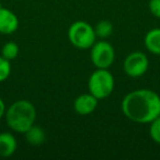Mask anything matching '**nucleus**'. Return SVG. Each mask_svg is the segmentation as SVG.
<instances>
[{
	"instance_id": "f257e3e1",
	"label": "nucleus",
	"mask_w": 160,
	"mask_h": 160,
	"mask_svg": "<svg viewBox=\"0 0 160 160\" xmlns=\"http://www.w3.org/2000/svg\"><path fill=\"white\" fill-rule=\"evenodd\" d=\"M122 112L128 120L147 124L160 115V97L149 89H137L122 100Z\"/></svg>"
},
{
	"instance_id": "f03ea898",
	"label": "nucleus",
	"mask_w": 160,
	"mask_h": 160,
	"mask_svg": "<svg viewBox=\"0 0 160 160\" xmlns=\"http://www.w3.org/2000/svg\"><path fill=\"white\" fill-rule=\"evenodd\" d=\"M7 125L17 133L24 134L36 121V109L28 100H18L6 110Z\"/></svg>"
},
{
	"instance_id": "7ed1b4c3",
	"label": "nucleus",
	"mask_w": 160,
	"mask_h": 160,
	"mask_svg": "<svg viewBox=\"0 0 160 160\" xmlns=\"http://www.w3.org/2000/svg\"><path fill=\"white\" fill-rule=\"evenodd\" d=\"M114 86V77L108 69L97 68V70L91 73L88 81L89 92L98 100L108 98L113 92Z\"/></svg>"
},
{
	"instance_id": "20e7f679",
	"label": "nucleus",
	"mask_w": 160,
	"mask_h": 160,
	"mask_svg": "<svg viewBox=\"0 0 160 160\" xmlns=\"http://www.w3.org/2000/svg\"><path fill=\"white\" fill-rule=\"evenodd\" d=\"M68 40L76 48H91L97 42L94 28L85 21H76L68 29Z\"/></svg>"
},
{
	"instance_id": "39448f33",
	"label": "nucleus",
	"mask_w": 160,
	"mask_h": 160,
	"mask_svg": "<svg viewBox=\"0 0 160 160\" xmlns=\"http://www.w3.org/2000/svg\"><path fill=\"white\" fill-rule=\"evenodd\" d=\"M90 57H91V62L96 66V68L108 69L114 62L115 51L109 42L101 40L92 45Z\"/></svg>"
},
{
	"instance_id": "423d86ee",
	"label": "nucleus",
	"mask_w": 160,
	"mask_h": 160,
	"mask_svg": "<svg viewBox=\"0 0 160 160\" xmlns=\"http://www.w3.org/2000/svg\"><path fill=\"white\" fill-rule=\"evenodd\" d=\"M124 71L128 77L138 78L144 76L149 68V59L142 52H133L126 56L123 64Z\"/></svg>"
},
{
	"instance_id": "0eeeda50",
	"label": "nucleus",
	"mask_w": 160,
	"mask_h": 160,
	"mask_svg": "<svg viewBox=\"0 0 160 160\" xmlns=\"http://www.w3.org/2000/svg\"><path fill=\"white\" fill-rule=\"evenodd\" d=\"M98 99L91 93H83L75 99L73 109L79 115H89L98 107Z\"/></svg>"
},
{
	"instance_id": "6e6552de",
	"label": "nucleus",
	"mask_w": 160,
	"mask_h": 160,
	"mask_svg": "<svg viewBox=\"0 0 160 160\" xmlns=\"http://www.w3.org/2000/svg\"><path fill=\"white\" fill-rule=\"evenodd\" d=\"M19 19L16 13L7 8L0 7V33L12 34L18 30Z\"/></svg>"
},
{
	"instance_id": "1a4fd4ad",
	"label": "nucleus",
	"mask_w": 160,
	"mask_h": 160,
	"mask_svg": "<svg viewBox=\"0 0 160 160\" xmlns=\"http://www.w3.org/2000/svg\"><path fill=\"white\" fill-rule=\"evenodd\" d=\"M18 142L12 134L8 132L0 133V157L8 158L12 156L17 150Z\"/></svg>"
},
{
	"instance_id": "9d476101",
	"label": "nucleus",
	"mask_w": 160,
	"mask_h": 160,
	"mask_svg": "<svg viewBox=\"0 0 160 160\" xmlns=\"http://www.w3.org/2000/svg\"><path fill=\"white\" fill-rule=\"evenodd\" d=\"M25 139L32 146H41L46 140V134L42 127L38 125H32L29 129L24 133Z\"/></svg>"
},
{
	"instance_id": "9b49d317",
	"label": "nucleus",
	"mask_w": 160,
	"mask_h": 160,
	"mask_svg": "<svg viewBox=\"0 0 160 160\" xmlns=\"http://www.w3.org/2000/svg\"><path fill=\"white\" fill-rule=\"evenodd\" d=\"M145 46L155 55H160V28H156L147 32L145 36Z\"/></svg>"
},
{
	"instance_id": "f8f14e48",
	"label": "nucleus",
	"mask_w": 160,
	"mask_h": 160,
	"mask_svg": "<svg viewBox=\"0 0 160 160\" xmlns=\"http://www.w3.org/2000/svg\"><path fill=\"white\" fill-rule=\"evenodd\" d=\"M94 32L97 38L104 40L113 33V24L109 20H102L97 23V25L94 27Z\"/></svg>"
},
{
	"instance_id": "ddd939ff",
	"label": "nucleus",
	"mask_w": 160,
	"mask_h": 160,
	"mask_svg": "<svg viewBox=\"0 0 160 160\" xmlns=\"http://www.w3.org/2000/svg\"><path fill=\"white\" fill-rule=\"evenodd\" d=\"M19 55V46L16 42H7L5 45H3L2 49H1V56L5 57L6 59L8 60H13L18 57Z\"/></svg>"
},
{
	"instance_id": "4468645a",
	"label": "nucleus",
	"mask_w": 160,
	"mask_h": 160,
	"mask_svg": "<svg viewBox=\"0 0 160 160\" xmlns=\"http://www.w3.org/2000/svg\"><path fill=\"white\" fill-rule=\"evenodd\" d=\"M150 127H149V135H150L151 139L155 142L160 145V115L157 116L155 120H152L150 123Z\"/></svg>"
},
{
	"instance_id": "2eb2a0df",
	"label": "nucleus",
	"mask_w": 160,
	"mask_h": 160,
	"mask_svg": "<svg viewBox=\"0 0 160 160\" xmlns=\"http://www.w3.org/2000/svg\"><path fill=\"white\" fill-rule=\"evenodd\" d=\"M10 73H11L10 60L6 59L2 56H0V82L7 80L9 78Z\"/></svg>"
},
{
	"instance_id": "dca6fc26",
	"label": "nucleus",
	"mask_w": 160,
	"mask_h": 160,
	"mask_svg": "<svg viewBox=\"0 0 160 160\" xmlns=\"http://www.w3.org/2000/svg\"><path fill=\"white\" fill-rule=\"evenodd\" d=\"M149 10L156 18H160V0H149Z\"/></svg>"
},
{
	"instance_id": "f3484780",
	"label": "nucleus",
	"mask_w": 160,
	"mask_h": 160,
	"mask_svg": "<svg viewBox=\"0 0 160 160\" xmlns=\"http://www.w3.org/2000/svg\"><path fill=\"white\" fill-rule=\"evenodd\" d=\"M6 110H7V108H6L5 102H3L2 99L0 98V118H2V116H5V114H6Z\"/></svg>"
}]
</instances>
